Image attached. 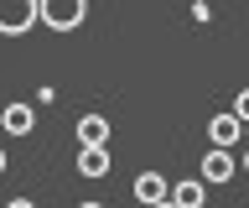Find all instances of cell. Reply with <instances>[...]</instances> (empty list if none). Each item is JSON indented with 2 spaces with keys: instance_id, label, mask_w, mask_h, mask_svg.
Segmentation results:
<instances>
[{
  "instance_id": "cell-1",
  "label": "cell",
  "mask_w": 249,
  "mask_h": 208,
  "mask_svg": "<svg viewBox=\"0 0 249 208\" xmlns=\"http://www.w3.org/2000/svg\"><path fill=\"white\" fill-rule=\"evenodd\" d=\"M42 21V0H0V37H26Z\"/></svg>"
},
{
  "instance_id": "cell-2",
  "label": "cell",
  "mask_w": 249,
  "mask_h": 208,
  "mask_svg": "<svg viewBox=\"0 0 249 208\" xmlns=\"http://www.w3.org/2000/svg\"><path fill=\"white\" fill-rule=\"evenodd\" d=\"M83 16H89L83 0H42V26H52V32H73V26H83Z\"/></svg>"
},
{
  "instance_id": "cell-3",
  "label": "cell",
  "mask_w": 249,
  "mask_h": 208,
  "mask_svg": "<svg viewBox=\"0 0 249 208\" xmlns=\"http://www.w3.org/2000/svg\"><path fill=\"white\" fill-rule=\"evenodd\" d=\"M208 141H213V151H233V146L244 141V120H239L233 110L213 114V120H208Z\"/></svg>"
},
{
  "instance_id": "cell-4",
  "label": "cell",
  "mask_w": 249,
  "mask_h": 208,
  "mask_svg": "<svg viewBox=\"0 0 249 208\" xmlns=\"http://www.w3.org/2000/svg\"><path fill=\"white\" fill-rule=\"evenodd\" d=\"M135 203L140 208H156V203H171V182L161 172H151V167H145V172L135 177Z\"/></svg>"
},
{
  "instance_id": "cell-5",
  "label": "cell",
  "mask_w": 249,
  "mask_h": 208,
  "mask_svg": "<svg viewBox=\"0 0 249 208\" xmlns=\"http://www.w3.org/2000/svg\"><path fill=\"white\" fill-rule=\"evenodd\" d=\"M239 172V161H233V151H208V156H202V182H208V188H218V182H229V177Z\"/></svg>"
},
{
  "instance_id": "cell-6",
  "label": "cell",
  "mask_w": 249,
  "mask_h": 208,
  "mask_svg": "<svg viewBox=\"0 0 249 208\" xmlns=\"http://www.w3.org/2000/svg\"><path fill=\"white\" fill-rule=\"evenodd\" d=\"M0 130H5V135H31V130H36V110H31V104H5V110H0Z\"/></svg>"
},
{
  "instance_id": "cell-7",
  "label": "cell",
  "mask_w": 249,
  "mask_h": 208,
  "mask_svg": "<svg viewBox=\"0 0 249 208\" xmlns=\"http://www.w3.org/2000/svg\"><path fill=\"white\" fill-rule=\"evenodd\" d=\"M78 172L89 177V182L109 177V146H78Z\"/></svg>"
},
{
  "instance_id": "cell-8",
  "label": "cell",
  "mask_w": 249,
  "mask_h": 208,
  "mask_svg": "<svg viewBox=\"0 0 249 208\" xmlns=\"http://www.w3.org/2000/svg\"><path fill=\"white\" fill-rule=\"evenodd\" d=\"M109 130H114V125H109L104 114L89 110L83 120H78V146H109Z\"/></svg>"
},
{
  "instance_id": "cell-9",
  "label": "cell",
  "mask_w": 249,
  "mask_h": 208,
  "mask_svg": "<svg viewBox=\"0 0 249 208\" xmlns=\"http://www.w3.org/2000/svg\"><path fill=\"white\" fill-rule=\"evenodd\" d=\"M171 203L177 208H202L208 203V182H202V177H182V182L171 188Z\"/></svg>"
},
{
  "instance_id": "cell-10",
  "label": "cell",
  "mask_w": 249,
  "mask_h": 208,
  "mask_svg": "<svg viewBox=\"0 0 249 208\" xmlns=\"http://www.w3.org/2000/svg\"><path fill=\"white\" fill-rule=\"evenodd\" d=\"M233 114L244 120V130H249V89H239V99H233Z\"/></svg>"
},
{
  "instance_id": "cell-11",
  "label": "cell",
  "mask_w": 249,
  "mask_h": 208,
  "mask_svg": "<svg viewBox=\"0 0 249 208\" xmlns=\"http://www.w3.org/2000/svg\"><path fill=\"white\" fill-rule=\"evenodd\" d=\"M5 208H36V203H31V198H11Z\"/></svg>"
},
{
  "instance_id": "cell-12",
  "label": "cell",
  "mask_w": 249,
  "mask_h": 208,
  "mask_svg": "<svg viewBox=\"0 0 249 208\" xmlns=\"http://www.w3.org/2000/svg\"><path fill=\"white\" fill-rule=\"evenodd\" d=\"M78 208H104V203H93V198H83V203H78Z\"/></svg>"
},
{
  "instance_id": "cell-13",
  "label": "cell",
  "mask_w": 249,
  "mask_h": 208,
  "mask_svg": "<svg viewBox=\"0 0 249 208\" xmlns=\"http://www.w3.org/2000/svg\"><path fill=\"white\" fill-rule=\"evenodd\" d=\"M5 167H11V161H5V146H0V172H5Z\"/></svg>"
},
{
  "instance_id": "cell-14",
  "label": "cell",
  "mask_w": 249,
  "mask_h": 208,
  "mask_svg": "<svg viewBox=\"0 0 249 208\" xmlns=\"http://www.w3.org/2000/svg\"><path fill=\"white\" fill-rule=\"evenodd\" d=\"M156 208H177V203H156Z\"/></svg>"
},
{
  "instance_id": "cell-15",
  "label": "cell",
  "mask_w": 249,
  "mask_h": 208,
  "mask_svg": "<svg viewBox=\"0 0 249 208\" xmlns=\"http://www.w3.org/2000/svg\"><path fill=\"white\" fill-rule=\"evenodd\" d=\"M244 172H249V156H244Z\"/></svg>"
},
{
  "instance_id": "cell-16",
  "label": "cell",
  "mask_w": 249,
  "mask_h": 208,
  "mask_svg": "<svg viewBox=\"0 0 249 208\" xmlns=\"http://www.w3.org/2000/svg\"><path fill=\"white\" fill-rule=\"evenodd\" d=\"M244 141H249V130H244Z\"/></svg>"
}]
</instances>
